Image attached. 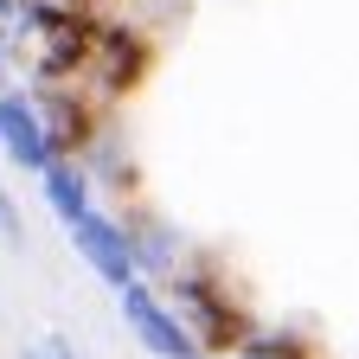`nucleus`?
Instances as JSON below:
<instances>
[{"label":"nucleus","mask_w":359,"mask_h":359,"mask_svg":"<svg viewBox=\"0 0 359 359\" xmlns=\"http://www.w3.org/2000/svg\"><path fill=\"white\" fill-rule=\"evenodd\" d=\"M167 302H173V314L193 327V340H199V353L205 359H238L244 346H250V334L263 327L257 314H250V302L238 295V283H231V269H224L218 257H187L173 269V283L161 289Z\"/></svg>","instance_id":"f257e3e1"},{"label":"nucleus","mask_w":359,"mask_h":359,"mask_svg":"<svg viewBox=\"0 0 359 359\" xmlns=\"http://www.w3.org/2000/svg\"><path fill=\"white\" fill-rule=\"evenodd\" d=\"M148 71H154V39L142 26L103 20V39H97V58H90V71H83V90L103 109H116L122 97H135V90L148 83Z\"/></svg>","instance_id":"f03ea898"},{"label":"nucleus","mask_w":359,"mask_h":359,"mask_svg":"<svg viewBox=\"0 0 359 359\" xmlns=\"http://www.w3.org/2000/svg\"><path fill=\"white\" fill-rule=\"evenodd\" d=\"M116 308H122V327H128V340L142 353H154V359H205L199 340H193V327L180 321L173 302L161 295V283L135 276L128 289H116Z\"/></svg>","instance_id":"7ed1b4c3"},{"label":"nucleus","mask_w":359,"mask_h":359,"mask_svg":"<svg viewBox=\"0 0 359 359\" xmlns=\"http://www.w3.org/2000/svg\"><path fill=\"white\" fill-rule=\"evenodd\" d=\"M26 90H32V103L45 116V135H52L58 161H83V148L109 128V109L83 83H26Z\"/></svg>","instance_id":"20e7f679"},{"label":"nucleus","mask_w":359,"mask_h":359,"mask_svg":"<svg viewBox=\"0 0 359 359\" xmlns=\"http://www.w3.org/2000/svg\"><path fill=\"white\" fill-rule=\"evenodd\" d=\"M71 250L90 263V276L97 283H109V289H128L135 283V244H128V224H122V212H83L77 224H71Z\"/></svg>","instance_id":"39448f33"},{"label":"nucleus","mask_w":359,"mask_h":359,"mask_svg":"<svg viewBox=\"0 0 359 359\" xmlns=\"http://www.w3.org/2000/svg\"><path fill=\"white\" fill-rule=\"evenodd\" d=\"M0 154H7L20 173H32V180L58 161L52 135H45V116L32 103V90H0Z\"/></svg>","instance_id":"423d86ee"},{"label":"nucleus","mask_w":359,"mask_h":359,"mask_svg":"<svg viewBox=\"0 0 359 359\" xmlns=\"http://www.w3.org/2000/svg\"><path fill=\"white\" fill-rule=\"evenodd\" d=\"M122 224H128V244H135V276L167 289V283H173V269L187 263V244H180V231H173L161 212H148L142 199H128Z\"/></svg>","instance_id":"0eeeda50"},{"label":"nucleus","mask_w":359,"mask_h":359,"mask_svg":"<svg viewBox=\"0 0 359 359\" xmlns=\"http://www.w3.org/2000/svg\"><path fill=\"white\" fill-rule=\"evenodd\" d=\"M39 193H45V205H52V218L65 224V231L83 212H97V180L83 173V161H52L39 173Z\"/></svg>","instance_id":"6e6552de"},{"label":"nucleus","mask_w":359,"mask_h":359,"mask_svg":"<svg viewBox=\"0 0 359 359\" xmlns=\"http://www.w3.org/2000/svg\"><path fill=\"white\" fill-rule=\"evenodd\" d=\"M83 173L97 180V193H122V199L142 193V167H135V154H128V142L116 128H103L97 142L83 148Z\"/></svg>","instance_id":"1a4fd4ad"},{"label":"nucleus","mask_w":359,"mask_h":359,"mask_svg":"<svg viewBox=\"0 0 359 359\" xmlns=\"http://www.w3.org/2000/svg\"><path fill=\"white\" fill-rule=\"evenodd\" d=\"M244 353L250 359H321V340L302 334V327H289V321H263Z\"/></svg>","instance_id":"9d476101"},{"label":"nucleus","mask_w":359,"mask_h":359,"mask_svg":"<svg viewBox=\"0 0 359 359\" xmlns=\"http://www.w3.org/2000/svg\"><path fill=\"white\" fill-rule=\"evenodd\" d=\"M0 238H7L13 250H26V224H20V205H13V193H0Z\"/></svg>","instance_id":"9b49d317"},{"label":"nucleus","mask_w":359,"mask_h":359,"mask_svg":"<svg viewBox=\"0 0 359 359\" xmlns=\"http://www.w3.org/2000/svg\"><path fill=\"white\" fill-rule=\"evenodd\" d=\"M20 359H83V353H77L65 334H45V340H39V346H26Z\"/></svg>","instance_id":"f8f14e48"},{"label":"nucleus","mask_w":359,"mask_h":359,"mask_svg":"<svg viewBox=\"0 0 359 359\" xmlns=\"http://www.w3.org/2000/svg\"><path fill=\"white\" fill-rule=\"evenodd\" d=\"M0 90H7V58H0Z\"/></svg>","instance_id":"ddd939ff"},{"label":"nucleus","mask_w":359,"mask_h":359,"mask_svg":"<svg viewBox=\"0 0 359 359\" xmlns=\"http://www.w3.org/2000/svg\"><path fill=\"white\" fill-rule=\"evenodd\" d=\"M238 359H250V353H238Z\"/></svg>","instance_id":"4468645a"},{"label":"nucleus","mask_w":359,"mask_h":359,"mask_svg":"<svg viewBox=\"0 0 359 359\" xmlns=\"http://www.w3.org/2000/svg\"><path fill=\"white\" fill-rule=\"evenodd\" d=\"M83 7H90V0H83Z\"/></svg>","instance_id":"2eb2a0df"}]
</instances>
